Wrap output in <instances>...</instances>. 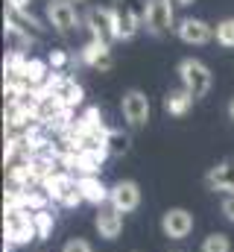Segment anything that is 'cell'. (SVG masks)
Masks as SVG:
<instances>
[{"label":"cell","mask_w":234,"mask_h":252,"mask_svg":"<svg viewBox=\"0 0 234 252\" xmlns=\"http://www.w3.org/2000/svg\"><path fill=\"white\" fill-rule=\"evenodd\" d=\"M70 3H82V0H70Z\"/></svg>","instance_id":"30"},{"label":"cell","mask_w":234,"mask_h":252,"mask_svg":"<svg viewBox=\"0 0 234 252\" xmlns=\"http://www.w3.org/2000/svg\"><path fill=\"white\" fill-rule=\"evenodd\" d=\"M79 59L88 64V67H94V70H109L115 59H112V44H106V41H100V38H91L82 50H79Z\"/></svg>","instance_id":"13"},{"label":"cell","mask_w":234,"mask_h":252,"mask_svg":"<svg viewBox=\"0 0 234 252\" xmlns=\"http://www.w3.org/2000/svg\"><path fill=\"white\" fill-rule=\"evenodd\" d=\"M94 226H97L100 238L117 241V238L123 235V214H120L117 208H112V205H100L97 214H94Z\"/></svg>","instance_id":"12"},{"label":"cell","mask_w":234,"mask_h":252,"mask_svg":"<svg viewBox=\"0 0 234 252\" xmlns=\"http://www.w3.org/2000/svg\"><path fill=\"white\" fill-rule=\"evenodd\" d=\"M41 188L47 190L50 199L56 205H61V208H76L79 202H85L82 199V190H79V179H73V173L70 170H61V167H58Z\"/></svg>","instance_id":"2"},{"label":"cell","mask_w":234,"mask_h":252,"mask_svg":"<svg viewBox=\"0 0 234 252\" xmlns=\"http://www.w3.org/2000/svg\"><path fill=\"white\" fill-rule=\"evenodd\" d=\"M3 241L12 247H27L32 241H38L32 214L24 208H6L3 211Z\"/></svg>","instance_id":"1"},{"label":"cell","mask_w":234,"mask_h":252,"mask_svg":"<svg viewBox=\"0 0 234 252\" xmlns=\"http://www.w3.org/2000/svg\"><path fill=\"white\" fill-rule=\"evenodd\" d=\"M109 205L117 208L120 214H129L141 205V185L135 179H120L112 185V193H109Z\"/></svg>","instance_id":"9"},{"label":"cell","mask_w":234,"mask_h":252,"mask_svg":"<svg viewBox=\"0 0 234 252\" xmlns=\"http://www.w3.org/2000/svg\"><path fill=\"white\" fill-rule=\"evenodd\" d=\"M144 24L152 35H164L173 27V3L170 0H146L144 3Z\"/></svg>","instance_id":"6"},{"label":"cell","mask_w":234,"mask_h":252,"mask_svg":"<svg viewBox=\"0 0 234 252\" xmlns=\"http://www.w3.org/2000/svg\"><path fill=\"white\" fill-rule=\"evenodd\" d=\"M70 62V56H67V50H50V56H47V64L53 67V70H64Z\"/></svg>","instance_id":"24"},{"label":"cell","mask_w":234,"mask_h":252,"mask_svg":"<svg viewBox=\"0 0 234 252\" xmlns=\"http://www.w3.org/2000/svg\"><path fill=\"white\" fill-rule=\"evenodd\" d=\"M106 158H109L106 150H79V156H76V173L79 176H100Z\"/></svg>","instance_id":"17"},{"label":"cell","mask_w":234,"mask_h":252,"mask_svg":"<svg viewBox=\"0 0 234 252\" xmlns=\"http://www.w3.org/2000/svg\"><path fill=\"white\" fill-rule=\"evenodd\" d=\"M79 190H82V199L91 202V205H97V208L106 205L109 193H112V188H106L100 176H79Z\"/></svg>","instance_id":"16"},{"label":"cell","mask_w":234,"mask_h":252,"mask_svg":"<svg viewBox=\"0 0 234 252\" xmlns=\"http://www.w3.org/2000/svg\"><path fill=\"white\" fill-rule=\"evenodd\" d=\"M199 252H232V238H229L226 232H211V235L202 241Z\"/></svg>","instance_id":"21"},{"label":"cell","mask_w":234,"mask_h":252,"mask_svg":"<svg viewBox=\"0 0 234 252\" xmlns=\"http://www.w3.org/2000/svg\"><path fill=\"white\" fill-rule=\"evenodd\" d=\"M214 35H217V41H220L226 50H232L234 47V18H223V21L217 24Z\"/></svg>","instance_id":"22"},{"label":"cell","mask_w":234,"mask_h":252,"mask_svg":"<svg viewBox=\"0 0 234 252\" xmlns=\"http://www.w3.org/2000/svg\"><path fill=\"white\" fill-rule=\"evenodd\" d=\"M173 3H178V6H190V3H196V0H173Z\"/></svg>","instance_id":"28"},{"label":"cell","mask_w":234,"mask_h":252,"mask_svg":"<svg viewBox=\"0 0 234 252\" xmlns=\"http://www.w3.org/2000/svg\"><path fill=\"white\" fill-rule=\"evenodd\" d=\"M61 252H94V250H91V244H88L85 238H70V241L61 247Z\"/></svg>","instance_id":"25"},{"label":"cell","mask_w":234,"mask_h":252,"mask_svg":"<svg viewBox=\"0 0 234 252\" xmlns=\"http://www.w3.org/2000/svg\"><path fill=\"white\" fill-rule=\"evenodd\" d=\"M41 91H47V94H53L58 100V106L61 109H76V106H82L85 103V91H82V85L76 82V79H70L67 73H61V70H53L50 73V79L41 85Z\"/></svg>","instance_id":"3"},{"label":"cell","mask_w":234,"mask_h":252,"mask_svg":"<svg viewBox=\"0 0 234 252\" xmlns=\"http://www.w3.org/2000/svg\"><path fill=\"white\" fill-rule=\"evenodd\" d=\"M47 21H50V27L58 35H70L76 30L79 18H76V9H73L70 0H50L47 3Z\"/></svg>","instance_id":"10"},{"label":"cell","mask_w":234,"mask_h":252,"mask_svg":"<svg viewBox=\"0 0 234 252\" xmlns=\"http://www.w3.org/2000/svg\"><path fill=\"white\" fill-rule=\"evenodd\" d=\"M178 79H181V88H187L190 91V97L193 100H199V97H205L208 91H211V70H208V64L199 62V59H181L178 62Z\"/></svg>","instance_id":"4"},{"label":"cell","mask_w":234,"mask_h":252,"mask_svg":"<svg viewBox=\"0 0 234 252\" xmlns=\"http://www.w3.org/2000/svg\"><path fill=\"white\" fill-rule=\"evenodd\" d=\"M76 124L79 126H103V115H100L97 106H91V109L82 112V118H76Z\"/></svg>","instance_id":"23"},{"label":"cell","mask_w":234,"mask_h":252,"mask_svg":"<svg viewBox=\"0 0 234 252\" xmlns=\"http://www.w3.org/2000/svg\"><path fill=\"white\" fill-rule=\"evenodd\" d=\"M229 115H232V121H234V100L229 103Z\"/></svg>","instance_id":"29"},{"label":"cell","mask_w":234,"mask_h":252,"mask_svg":"<svg viewBox=\"0 0 234 252\" xmlns=\"http://www.w3.org/2000/svg\"><path fill=\"white\" fill-rule=\"evenodd\" d=\"M176 32H178V38L184 41V44H208L211 38H214V30L205 24V21H199V18H184L178 27H176Z\"/></svg>","instance_id":"14"},{"label":"cell","mask_w":234,"mask_h":252,"mask_svg":"<svg viewBox=\"0 0 234 252\" xmlns=\"http://www.w3.org/2000/svg\"><path fill=\"white\" fill-rule=\"evenodd\" d=\"M223 217H226L229 223H234V193H229V196L223 199Z\"/></svg>","instance_id":"26"},{"label":"cell","mask_w":234,"mask_h":252,"mask_svg":"<svg viewBox=\"0 0 234 252\" xmlns=\"http://www.w3.org/2000/svg\"><path fill=\"white\" fill-rule=\"evenodd\" d=\"M196 220L187 208H167L161 214V232L170 238V241H184L190 232H193Z\"/></svg>","instance_id":"8"},{"label":"cell","mask_w":234,"mask_h":252,"mask_svg":"<svg viewBox=\"0 0 234 252\" xmlns=\"http://www.w3.org/2000/svg\"><path fill=\"white\" fill-rule=\"evenodd\" d=\"M173 252H184V250H173Z\"/></svg>","instance_id":"31"},{"label":"cell","mask_w":234,"mask_h":252,"mask_svg":"<svg viewBox=\"0 0 234 252\" xmlns=\"http://www.w3.org/2000/svg\"><path fill=\"white\" fill-rule=\"evenodd\" d=\"M32 223H35L38 241H50V235H53V229H56V217H53V211H50V208L35 211V214H32Z\"/></svg>","instance_id":"20"},{"label":"cell","mask_w":234,"mask_h":252,"mask_svg":"<svg viewBox=\"0 0 234 252\" xmlns=\"http://www.w3.org/2000/svg\"><path fill=\"white\" fill-rule=\"evenodd\" d=\"M144 15H138V9L132 3H120L115 6V30H117V41H129L135 38V32L141 30Z\"/></svg>","instance_id":"11"},{"label":"cell","mask_w":234,"mask_h":252,"mask_svg":"<svg viewBox=\"0 0 234 252\" xmlns=\"http://www.w3.org/2000/svg\"><path fill=\"white\" fill-rule=\"evenodd\" d=\"M190 106H193V97H190L187 88H173V91L164 94V112L173 115V118H184L190 112Z\"/></svg>","instance_id":"18"},{"label":"cell","mask_w":234,"mask_h":252,"mask_svg":"<svg viewBox=\"0 0 234 252\" xmlns=\"http://www.w3.org/2000/svg\"><path fill=\"white\" fill-rule=\"evenodd\" d=\"M85 24L91 30V38H100L106 44H112L117 38L115 30V9H106V6H91L88 15H85Z\"/></svg>","instance_id":"7"},{"label":"cell","mask_w":234,"mask_h":252,"mask_svg":"<svg viewBox=\"0 0 234 252\" xmlns=\"http://www.w3.org/2000/svg\"><path fill=\"white\" fill-rule=\"evenodd\" d=\"M6 3H9V9H15V12H27L32 0H6Z\"/></svg>","instance_id":"27"},{"label":"cell","mask_w":234,"mask_h":252,"mask_svg":"<svg viewBox=\"0 0 234 252\" xmlns=\"http://www.w3.org/2000/svg\"><path fill=\"white\" fill-rule=\"evenodd\" d=\"M205 185H208V190H229V193H234V158H226V161L214 164L205 173Z\"/></svg>","instance_id":"15"},{"label":"cell","mask_w":234,"mask_h":252,"mask_svg":"<svg viewBox=\"0 0 234 252\" xmlns=\"http://www.w3.org/2000/svg\"><path fill=\"white\" fill-rule=\"evenodd\" d=\"M129 144H132V138L123 132V129H109V141H106V150H109V156H115V158H120V156H126L129 153Z\"/></svg>","instance_id":"19"},{"label":"cell","mask_w":234,"mask_h":252,"mask_svg":"<svg viewBox=\"0 0 234 252\" xmlns=\"http://www.w3.org/2000/svg\"><path fill=\"white\" fill-rule=\"evenodd\" d=\"M120 109H123V121L132 126V129H141V126L149 124L152 106H149V97L141 88H129L123 94V100H120Z\"/></svg>","instance_id":"5"}]
</instances>
